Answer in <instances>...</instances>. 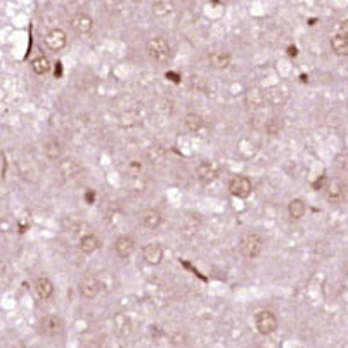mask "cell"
<instances>
[{
    "instance_id": "cell-23",
    "label": "cell",
    "mask_w": 348,
    "mask_h": 348,
    "mask_svg": "<svg viewBox=\"0 0 348 348\" xmlns=\"http://www.w3.org/2000/svg\"><path fill=\"white\" fill-rule=\"evenodd\" d=\"M184 125L189 132H199L205 126V120L203 116L198 115V113H189L184 118Z\"/></svg>"
},
{
    "instance_id": "cell-21",
    "label": "cell",
    "mask_w": 348,
    "mask_h": 348,
    "mask_svg": "<svg viewBox=\"0 0 348 348\" xmlns=\"http://www.w3.org/2000/svg\"><path fill=\"white\" fill-rule=\"evenodd\" d=\"M166 158V149L160 144H153L145 149V160L149 161L151 164H160L161 161Z\"/></svg>"
},
{
    "instance_id": "cell-20",
    "label": "cell",
    "mask_w": 348,
    "mask_h": 348,
    "mask_svg": "<svg viewBox=\"0 0 348 348\" xmlns=\"http://www.w3.org/2000/svg\"><path fill=\"white\" fill-rule=\"evenodd\" d=\"M265 96H267V102H270L272 106H283L287 101V94L284 92L279 85H274V87L267 88Z\"/></svg>"
},
{
    "instance_id": "cell-1",
    "label": "cell",
    "mask_w": 348,
    "mask_h": 348,
    "mask_svg": "<svg viewBox=\"0 0 348 348\" xmlns=\"http://www.w3.org/2000/svg\"><path fill=\"white\" fill-rule=\"evenodd\" d=\"M147 52H149V56L154 61L161 62V64L168 62L173 56L172 45H170L163 37H153V39L147 42Z\"/></svg>"
},
{
    "instance_id": "cell-7",
    "label": "cell",
    "mask_w": 348,
    "mask_h": 348,
    "mask_svg": "<svg viewBox=\"0 0 348 348\" xmlns=\"http://www.w3.org/2000/svg\"><path fill=\"white\" fill-rule=\"evenodd\" d=\"M71 26L77 33L88 35L94 28V20L87 12H75V14L71 16Z\"/></svg>"
},
{
    "instance_id": "cell-11",
    "label": "cell",
    "mask_w": 348,
    "mask_h": 348,
    "mask_svg": "<svg viewBox=\"0 0 348 348\" xmlns=\"http://www.w3.org/2000/svg\"><path fill=\"white\" fill-rule=\"evenodd\" d=\"M142 256H144L145 264L149 265H160L163 260V248L158 243H149L142 248Z\"/></svg>"
},
{
    "instance_id": "cell-15",
    "label": "cell",
    "mask_w": 348,
    "mask_h": 348,
    "mask_svg": "<svg viewBox=\"0 0 348 348\" xmlns=\"http://www.w3.org/2000/svg\"><path fill=\"white\" fill-rule=\"evenodd\" d=\"M58 170L64 179H75L82 172V166L75 160H71V158H66V160H62L59 163Z\"/></svg>"
},
{
    "instance_id": "cell-24",
    "label": "cell",
    "mask_w": 348,
    "mask_h": 348,
    "mask_svg": "<svg viewBox=\"0 0 348 348\" xmlns=\"http://www.w3.org/2000/svg\"><path fill=\"white\" fill-rule=\"evenodd\" d=\"M43 151H45V156L49 158V160L56 161L61 158L62 154V145L59 141H56V139H52V141H49L45 144V147H43Z\"/></svg>"
},
{
    "instance_id": "cell-10",
    "label": "cell",
    "mask_w": 348,
    "mask_h": 348,
    "mask_svg": "<svg viewBox=\"0 0 348 348\" xmlns=\"http://www.w3.org/2000/svg\"><path fill=\"white\" fill-rule=\"evenodd\" d=\"M45 43H47V47H49L50 50H54V52H59V50L64 49L66 43H68V37H66V33L62 30H59V28H54V30H50L49 33H47Z\"/></svg>"
},
{
    "instance_id": "cell-29",
    "label": "cell",
    "mask_w": 348,
    "mask_h": 348,
    "mask_svg": "<svg viewBox=\"0 0 348 348\" xmlns=\"http://www.w3.org/2000/svg\"><path fill=\"white\" fill-rule=\"evenodd\" d=\"M158 111L163 113V115H172L173 102L170 99H161L160 102H158Z\"/></svg>"
},
{
    "instance_id": "cell-22",
    "label": "cell",
    "mask_w": 348,
    "mask_h": 348,
    "mask_svg": "<svg viewBox=\"0 0 348 348\" xmlns=\"http://www.w3.org/2000/svg\"><path fill=\"white\" fill-rule=\"evenodd\" d=\"M287 213L293 220H300L303 215L307 213V205L303 203V199H291L287 205Z\"/></svg>"
},
{
    "instance_id": "cell-12",
    "label": "cell",
    "mask_w": 348,
    "mask_h": 348,
    "mask_svg": "<svg viewBox=\"0 0 348 348\" xmlns=\"http://www.w3.org/2000/svg\"><path fill=\"white\" fill-rule=\"evenodd\" d=\"M135 249V241L130 236H120L115 241V251L120 258H128Z\"/></svg>"
},
{
    "instance_id": "cell-36",
    "label": "cell",
    "mask_w": 348,
    "mask_h": 348,
    "mask_svg": "<svg viewBox=\"0 0 348 348\" xmlns=\"http://www.w3.org/2000/svg\"><path fill=\"white\" fill-rule=\"evenodd\" d=\"M341 33H343V35H348V21L341 23Z\"/></svg>"
},
{
    "instance_id": "cell-2",
    "label": "cell",
    "mask_w": 348,
    "mask_h": 348,
    "mask_svg": "<svg viewBox=\"0 0 348 348\" xmlns=\"http://www.w3.org/2000/svg\"><path fill=\"white\" fill-rule=\"evenodd\" d=\"M239 249H241L243 256L253 260V258H256V256L262 253V249H264V239L256 232H246L241 236Z\"/></svg>"
},
{
    "instance_id": "cell-18",
    "label": "cell",
    "mask_w": 348,
    "mask_h": 348,
    "mask_svg": "<svg viewBox=\"0 0 348 348\" xmlns=\"http://www.w3.org/2000/svg\"><path fill=\"white\" fill-rule=\"evenodd\" d=\"M35 291H37V295L40 296L42 300H49L50 296L54 295V284L49 277L42 276L39 279L35 281Z\"/></svg>"
},
{
    "instance_id": "cell-6",
    "label": "cell",
    "mask_w": 348,
    "mask_h": 348,
    "mask_svg": "<svg viewBox=\"0 0 348 348\" xmlns=\"http://www.w3.org/2000/svg\"><path fill=\"white\" fill-rule=\"evenodd\" d=\"M101 281L97 279L96 276H85L82 277L80 284H78V289H80V295L85 296V298H96L101 293Z\"/></svg>"
},
{
    "instance_id": "cell-5",
    "label": "cell",
    "mask_w": 348,
    "mask_h": 348,
    "mask_svg": "<svg viewBox=\"0 0 348 348\" xmlns=\"http://www.w3.org/2000/svg\"><path fill=\"white\" fill-rule=\"evenodd\" d=\"M62 328H64V322L56 314L43 315L40 319V333L45 334V336H58L62 331Z\"/></svg>"
},
{
    "instance_id": "cell-17",
    "label": "cell",
    "mask_w": 348,
    "mask_h": 348,
    "mask_svg": "<svg viewBox=\"0 0 348 348\" xmlns=\"http://www.w3.org/2000/svg\"><path fill=\"white\" fill-rule=\"evenodd\" d=\"M78 248H80V251L85 253V255H90V253L97 251V249L101 248V239L96 234H85L80 239V243H78Z\"/></svg>"
},
{
    "instance_id": "cell-28",
    "label": "cell",
    "mask_w": 348,
    "mask_h": 348,
    "mask_svg": "<svg viewBox=\"0 0 348 348\" xmlns=\"http://www.w3.org/2000/svg\"><path fill=\"white\" fill-rule=\"evenodd\" d=\"M334 163L338 164V168L348 172V151H341L334 156Z\"/></svg>"
},
{
    "instance_id": "cell-26",
    "label": "cell",
    "mask_w": 348,
    "mask_h": 348,
    "mask_svg": "<svg viewBox=\"0 0 348 348\" xmlns=\"http://www.w3.org/2000/svg\"><path fill=\"white\" fill-rule=\"evenodd\" d=\"M173 11V2H168V0H158L153 4V14L161 18V16H166Z\"/></svg>"
},
{
    "instance_id": "cell-34",
    "label": "cell",
    "mask_w": 348,
    "mask_h": 348,
    "mask_svg": "<svg viewBox=\"0 0 348 348\" xmlns=\"http://www.w3.org/2000/svg\"><path fill=\"white\" fill-rule=\"evenodd\" d=\"M18 227H20V232H24V230L30 227V222H28V220H20V222H18Z\"/></svg>"
},
{
    "instance_id": "cell-30",
    "label": "cell",
    "mask_w": 348,
    "mask_h": 348,
    "mask_svg": "<svg viewBox=\"0 0 348 348\" xmlns=\"http://www.w3.org/2000/svg\"><path fill=\"white\" fill-rule=\"evenodd\" d=\"M326 185H328V177H326V175H321L317 180H315L314 184H312V187H314L315 191H324Z\"/></svg>"
},
{
    "instance_id": "cell-8",
    "label": "cell",
    "mask_w": 348,
    "mask_h": 348,
    "mask_svg": "<svg viewBox=\"0 0 348 348\" xmlns=\"http://www.w3.org/2000/svg\"><path fill=\"white\" fill-rule=\"evenodd\" d=\"M267 101V96H265V90L260 87H251L246 90L245 94V104L249 109H260L262 106Z\"/></svg>"
},
{
    "instance_id": "cell-32",
    "label": "cell",
    "mask_w": 348,
    "mask_h": 348,
    "mask_svg": "<svg viewBox=\"0 0 348 348\" xmlns=\"http://www.w3.org/2000/svg\"><path fill=\"white\" fill-rule=\"evenodd\" d=\"M164 77L168 78V80H172L173 83H179V82H180V75H179V73L168 71V73H166V75H164Z\"/></svg>"
},
{
    "instance_id": "cell-13",
    "label": "cell",
    "mask_w": 348,
    "mask_h": 348,
    "mask_svg": "<svg viewBox=\"0 0 348 348\" xmlns=\"http://www.w3.org/2000/svg\"><path fill=\"white\" fill-rule=\"evenodd\" d=\"M141 222L145 229L154 230L161 225V222H163V215H161L158 210H154V208H149V210H145L144 213L141 215Z\"/></svg>"
},
{
    "instance_id": "cell-35",
    "label": "cell",
    "mask_w": 348,
    "mask_h": 348,
    "mask_svg": "<svg viewBox=\"0 0 348 348\" xmlns=\"http://www.w3.org/2000/svg\"><path fill=\"white\" fill-rule=\"evenodd\" d=\"M287 56H291V58H296V56H298V49H296L295 45H289V47H287Z\"/></svg>"
},
{
    "instance_id": "cell-16",
    "label": "cell",
    "mask_w": 348,
    "mask_h": 348,
    "mask_svg": "<svg viewBox=\"0 0 348 348\" xmlns=\"http://www.w3.org/2000/svg\"><path fill=\"white\" fill-rule=\"evenodd\" d=\"M208 62L213 69H227L230 66V54L224 50H217L208 56Z\"/></svg>"
},
{
    "instance_id": "cell-3",
    "label": "cell",
    "mask_w": 348,
    "mask_h": 348,
    "mask_svg": "<svg viewBox=\"0 0 348 348\" xmlns=\"http://www.w3.org/2000/svg\"><path fill=\"white\" fill-rule=\"evenodd\" d=\"M255 324L260 334H272L279 326V321H277V315L272 310H260L256 314Z\"/></svg>"
},
{
    "instance_id": "cell-25",
    "label": "cell",
    "mask_w": 348,
    "mask_h": 348,
    "mask_svg": "<svg viewBox=\"0 0 348 348\" xmlns=\"http://www.w3.org/2000/svg\"><path fill=\"white\" fill-rule=\"evenodd\" d=\"M50 61L45 58V56H39V58H35L31 61V69H33L37 75H45V73L50 71Z\"/></svg>"
},
{
    "instance_id": "cell-27",
    "label": "cell",
    "mask_w": 348,
    "mask_h": 348,
    "mask_svg": "<svg viewBox=\"0 0 348 348\" xmlns=\"http://www.w3.org/2000/svg\"><path fill=\"white\" fill-rule=\"evenodd\" d=\"M283 130V122H281L277 116H274V118H270L267 123H265V132H267L268 135H279V132Z\"/></svg>"
},
{
    "instance_id": "cell-31",
    "label": "cell",
    "mask_w": 348,
    "mask_h": 348,
    "mask_svg": "<svg viewBox=\"0 0 348 348\" xmlns=\"http://www.w3.org/2000/svg\"><path fill=\"white\" fill-rule=\"evenodd\" d=\"M83 199L87 201L88 205H94V201H96V192H94V189H88V191H85Z\"/></svg>"
},
{
    "instance_id": "cell-4",
    "label": "cell",
    "mask_w": 348,
    "mask_h": 348,
    "mask_svg": "<svg viewBox=\"0 0 348 348\" xmlns=\"http://www.w3.org/2000/svg\"><path fill=\"white\" fill-rule=\"evenodd\" d=\"M253 191V184L251 180L245 175H237L234 177L232 180L229 182V192L234 196V198H241L246 199Z\"/></svg>"
},
{
    "instance_id": "cell-14",
    "label": "cell",
    "mask_w": 348,
    "mask_h": 348,
    "mask_svg": "<svg viewBox=\"0 0 348 348\" xmlns=\"http://www.w3.org/2000/svg\"><path fill=\"white\" fill-rule=\"evenodd\" d=\"M324 196L329 203H340L345 198V187L340 182H328L324 189Z\"/></svg>"
},
{
    "instance_id": "cell-9",
    "label": "cell",
    "mask_w": 348,
    "mask_h": 348,
    "mask_svg": "<svg viewBox=\"0 0 348 348\" xmlns=\"http://www.w3.org/2000/svg\"><path fill=\"white\" fill-rule=\"evenodd\" d=\"M196 173H198V179L203 182V184H210L213 180H217L218 177V166L213 163V161H201L196 168Z\"/></svg>"
},
{
    "instance_id": "cell-19",
    "label": "cell",
    "mask_w": 348,
    "mask_h": 348,
    "mask_svg": "<svg viewBox=\"0 0 348 348\" xmlns=\"http://www.w3.org/2000/svg\"><path fill=\"white\" fill-rule=\"evenodd\" d=\"M331 50H333L336 56L340 58H345L348 56V35L338 33L331 39Z\"/></svg>"
},
{
    "instance_id": "cell-33",
    "label": "cell",
    "mask_w": 348,
    "mask_h": 348,
    "mask_svg": "<svg viewBox=\"0 0 348 348\" xmlns=\"http://www.w3.org/2000/svg\"><path fill=\"white\" fill-rule=\"evenodd\" d=\"M54 75H56V78H61V77H62V64H61V62H56V68H54Z\"/></svg>"
}]
</instances>
